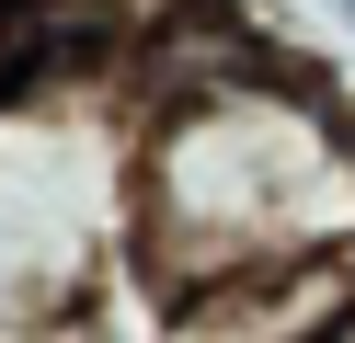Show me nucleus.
<instances>
[{
    "mask_svg": "<svg viewBox=\"0 0 355 343\" xmlns=\"http://www.w3.org/2000/svg\"><path fill=\"white\" fill-rule=\"evenodd\" d=\"M355 240V114L309 103L286 69L138 103L126 137V252L172 309L252 286Z\"/></svg>",
    "mask_w": 355,
    "mask_h": 343,
    "instance_id": "f257e3e1",
    "label": "nucleus"
},
{
    "mask_svg": "<svg viewBox=\"0 0 355 343\" xmlns=\"http://www.w3.org/2000/svg\"><path fill=\"white\" fill-rule=\"evenodd\" d=\"M321 343H355V309H344V320H332V332H321Z\"/></svg>",
    "mask_w": 355,
    "mask_h": 343,
    "instance_id": "f03ea898",
    "label": "nucleus"
},
{
    "mask_svg": "<svg viewBox=\"0 0 355 343\" xmlns=\"http://www.w3.org/2000/svg\"><path fill=\"white\" fill-rule=\"evenodd\" d=\"M344 23H355V0H344Z\"/></svg>",
    "mask_w": 355,
    "mask_h": 343,
    "instance_id": "7ed1b4c3",
    "label": "nucleus"
}]
</instances>
